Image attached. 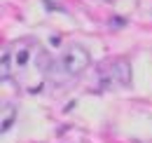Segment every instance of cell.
<instances>
[{
    "label": "cell",
    "mask_w": 152,
    "mask_h": 143,
    "mask_svg": "<svg viewBox=\"0 0 152 143\" xmlns=\"http://www.w3.org/2000/svg\"><path fill=\"white\" fill-rule=\"evenodd\" d=\"M98 82L103 89H115V87H129L131 85V63L126 59H113L108 61L101 73Z\"/></svg>",
    "instance_id": "6da1fadb"
},
{
    "label": "cell",
    "mask_w": 152,
    "mask_h": 143,
    "mask_svg": "<svg viewBox=\"0 0 152 143\" xmlns=\"http://www.w3.org/2000/svg\"><path fill=\"white\" fill-rule=\"evenodd\" d=\"M31 54H33V45H19L14 52H12V59H14V66L17 68H26L31 63Z\"/></svg>",
    "instance_id": "3957f363"
},
{
    "label": "cell",
    "mask_w": 152,
    "mask_h": 143,
    "mask_svg": "<svg viewBox=\"0 0 152 143\" xmlns=\"http://www.w3.org/2000/svg\"><path fill=\"white\" fill-rule=\"evenodd\" d=\"M12 66H14V59H12V52L10 49H2V82H5V77H10L12 75Z\"/></svg>",
    "instance_id": "5b68a950"
},
{
    "label": "cell",
    "mask_w": 152,
    "mask_h": 143,
    "mask_svg": "<svg viewBox=\"0 0 152 143\" xmlns=\"http://www.w3.org/2000/svg\"><path fill=\"white\" fill-rule=\"evenodd\" d=\"M14 117H17V108L12 106V103H7V106H2V125H0V129H2V134L12 127V122H14Z\"/></svg>",
    "instance_id": "277c9868"
},
{
    "label": "cell",
    "mask_w": 152,
    "mask_h": 143,
    "mask_svg": "<svg viewBox=\"0 0 152 143\" xmlns=\"http://www.w3.org/2000/svg\"><path fill=\"white\" fill-rule=\"evenodd\" d=\"M89 63H91V56H89V52L82 45H70L58 59V68L68 77H75L80 73H84L89 68Z\"/></svg>",
    "instance_id": "7a4b0ae2"
}]
</instances>
